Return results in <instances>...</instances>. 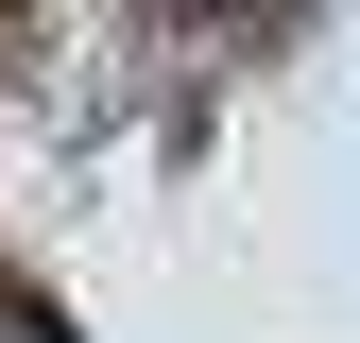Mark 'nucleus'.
Returning a JSON list of instances; mask_svg holds the SVG:
<instances>
[{"mask_svg": "<svg viewBox=\"0 0 360 343\" xmlns=\"http://www.w3.org/2000/svg\"><path fill=\"white\" fill-rule=\"evenodd\" d=\"M0 343H69V326H52V309H34V292H0Z\"/></svg>", "mask_w": 360, "mask_h": 343, "instance_id": "f257e3e1", "label": "nucleus"}]
</instances>
